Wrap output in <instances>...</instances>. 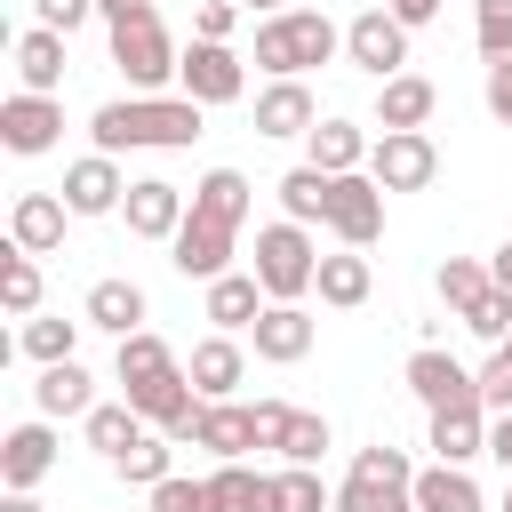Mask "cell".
<instances>
[{
  "label": "cell",
  "mask_w": 512,
  "mask_h": 512,
  "mask_svg": "<svg viewBox=\"0 0 512 512\" xmlns=\"http://www.w3.org/2000/svg\"><path fill=\"white\" fill-rule=\"evenodd\" d=\"M88 136H96V152H176V144H192L200 136V104L192 96H128V104H104L96 120H88Z\"/></svg>",
  "instance_id": "cell-1"
},
{
  "label": "cell",
  "mask_w": 512,
  "mask_h": 512,
  "mask_svg": "<svg viewBox=\"0 0 512 512\" xmlns=\"http://www.w3.org/2000/svg\"><path fill=\"white\" fill-rule=\"evenodd\" d=\"M344 48V32L320 16V8H288V16H264L256 24V64L272 72V80H304L312 64H328Z\"/></svg>",
  "instance_id": "cell-2"
},
{
  "label": "cell",
  "mask_w": 512,
  "mask_h": 512,
  "mask_svg": "<svg viewBox=\"0 0 512 512\" xmlns=\"http://www.w3.org/2000/svg\"><path fill=\"white\" fill-rule=\"evenodd\" d=\"M256 280H264V296L272 304H304L312 296V280H320V256H312V232L304 224H264L256 232V264H248Z\"/></svg>",
  "instance_id": "cell-3"
},
{
  "label": "cell",
  "mask_w": 512,
  "mask_h": 512,
  "mask_svg": "<svg viewBox=\"0 0 512 512\" xmlns=\"http://www.w3.org/2000/svg\"><path fill=\"white\" fill-rule=\"evenodd\" d=\"M336 512H416V472H408V456L400 448H360L352 456V472H344V488H336Z\"/></svg>",
  "instance_id": "cell-4"
},
{
  "label": "cell",
  "mask_w": 512,
  "mask_h": 512,
  "mask_svg": "<svg viewBox=\"0 0 512 512\" xmlns=\"http://www.w3.org/2000/svg\"><path fill=\"white\" fill-rule=\"evenodd\" d=\"M344 56L384 88V80H400V72H408V24H400L392 8H360V16L344 24Z\"/></svg>",
  "instance_id": "cell-5"
},
{
  "label": "cell",
  "mask_w": 512,
  "mask_h": 512,
  "mask_svg": "<svg viewBox=\"0 0 512 512\" xmlns=\"http://www.w3.org/2000/svg\"><path fill=\"white\" fill-rule=\"evenodd\" d=\"M112 64L128 72V88H160V80H176L184 56L160 16H128V24H112Z\"/></svg>",
  "instance_id": "cell-6"
},
{
  "label": "cell",
  "mask_w": 512,
  "mask_h": 512,
  "mask_svg": "<svg viewBox=\"0 0 512 512\" xmlns=\"http://www.w3.org/2000/svg\"><path fill=\"white\" fill-rule=\"evenodd\" d=\"M368 176H376L384 192H424V184L440 176V152H432V136H424V128H392V136H376Z\"/></svg>",
  "instance_id": "cell-7"
},
{
  "label": "cell",
  "mask_w": 512,
  "mask_h": 512,
  "mask_svg": "<svg viewBox=\"0 0 512 512\" xmlns=\"http://www.w3.org/2000/svg\"><path fill=\"white\" fill-rule=\"evenodd\" d=\"M408 392H416L432 416H448V408H480V376H472L464 360H448L440 344L408 352Z\"/></svg>",
  "instance_id": "cell-8"
},
{
  "label": "cell",
  "mask_w": 512,
  "mask_h": 512,
  "mask_svg": "<svg viewBox=\"0 0 512 512\" xmlns=\"http://www.w3.org/2000/svg\"><path fill=\"white\" fill-rule=\"evenodd\" d=\"M176 80H184V96L208 112V104H240V88H248V72H240V56L224 48V40H192L184 48V64H176Z\"/></svg>",
  "instance_id": "cell-9"
},
{
  "label": "cell",
  "mask_w": 512,
  "mask_h": 512,
  "mask_svg": "<svg viewBox=\"0 0 512 512\" xmlns=\"http://www.w3.org/2000/svg\"><path fill=\"white\" fill-rule=\"evenodd\" d=\"M168 248H176L168 264H176L184 280H224V272H232V248H240V224H216V216H200V208H192V216H184V232H176Z\"/></svg>",
  "instance_id": "cell-10"
},
{
  "label": "cell",
  "mask_w": 512,
  "mask_h": 512,
  "mask_svg": "<svg viewBox=\"0 0 512 512\" xmlns=\"http://www.w3.org/2000/svg\"><path fill=\"white\" fill-rule=\"evenodd\" d=\"M328 232L344 240V248H368L376 232H384V184L360 168V176H336V192H328Z\"/></svg>",
  "instance_id": "cell-11"
},
{
  "label": "cell",
  "mask_w": 512,
  "mask_h": 512,
  "mask_svg": "<svg viewBox=\"0 0 512 512\" xmlns=\"http://www.w3.org/2000/svg\"><path fill=\"white\" fill-rule=\"evenodd\" d=\"M256 448H280L288 464H320V448H328V416H312V408H280V400H256Z\"/></svg>",
  "instance_id": "cell-12"
},
{
  "label": "cell",
  "mask_w": 512,
  "mask_h": 512,
  "mask_svg": "<svg viewBox=\"0 0 512 512\" xmlns=\"http://www.w3.org/2000/svg\"><path fill=\"white\" fill-rule=\"evenodd\" d=\"M120 216H128V232H136V240H176L192 208H184V192H176L168 176H136V184H128V200H120Z\"/></svg>",
  "instance_id": "cell-13"
},
{
  "label": "cell",
  "mask_w": 512,
  "mask_h": 512,
  "mask_svg": "<svg viewBox=\"0 0 512 512\" xmlns=\"http://www.w3.org/2000/svg\"><path fill=\"white\" fill-rule=\"evenodd\" d=\"M56 136H64V104H56V96H24V88H16V96L0 104V144H8V152L32 160V152H48Z\"/></svg>",
  "instance_id": "cell-14"
},
{
  "label": "cell",
  "mask_w": 512,
  "mask_h": 512,
  "mask_svg": "<svg viewBox=\"0 0 512 512\" xmlns=\"http://www.w3.org/2000/svg\"><path fill=\"white\" fill-rule=\"evenodd\" d=\"M56 192H64V208H72V216H112V208L128 200V184H120V160H112V152H88V160H72Z\"/></svg>",
  "instance_id": "cell-15"
},
{
  "label": "cell",
  "mask_w": 512,
  "mask_h": 512,
  "mask_svg": "<svg viewBox=\"0 0 512 512\" xmlns=\"http://www.w3.org/2000/svg\"><path fill=\"white\" fill-rule=\"evenodd\" d=\"M312 128H320V104L304 80H272L256 96V136H312Z\"/></svg>",
  "instance_id": "cell-16"
},
{
  "label": "cell",
  "mask_w": 512,
  "mask_h": 512,
  "mask_svg": "<svg viewBox=\"0 0 512 512\" xmlns=\"http://www.w3.org/2000/svg\"><path fill=\"white\" fill-rule=\"evenodd\" d=\"M248 336H256V360L288 368V360L312 352V312H304V304H264V320H256Z\"/></svg>",
  "instance_id": "cell-17"
},
{
  "label": "cell",
  "mask_w": 512,
  "mask_h": 512,
  "mask_svg": "<svg viewBox=\"0 0 512 512\" xmlns=\"http://www.w3.org/2000/svg\"><path fill=\"white\" fill-rule=\"evenodd\" d=\"M192 448H208V456L240 464V456L256 448V408H240V400H208V408H200V432H192Z\"/></svg>",
  "instance_id": "cell-18"
},
{
  "label": "cell",
  "mask_w": 512,
  "mask_h": 512,
  "mask_svg": "<svg viewBox=\"0 0 512 512\" xmlns=\"http://www.w3.org/2000/svg\"><path fill=\"white\" fill-rule=\"evenodd\" d=\"M48 464H56V432H48V416H40V424H16V432L0 440V480H8V488H40Z\"/></svg>",
  "instance_id": "cell-19"
},
{
  "label": "cell",
  "mask_w": 512,
  "mask_h": 512,
  "mask_svg": "<svg viewBox=\"0 0 512 512\" xmlns=\"http://www.w3.org/2000/svg\"><path fill=\"white\" fill-rule=\"evenodd\" d=\"M64 192H24L16 200V216H8V232H16V248L24 256H48V248H64Z\"/></svg>",
  "instance_id": "cell-20"
},
{
  "label": "cell",
  "mask_w": 512,
  "mask_h": 512,
  "mask_svg": "<svg viewBox=\"0 0 512 512\" xmlns=\"http://www.w3.org/2000/svg\"><path fill=\"white\" fill-rule=\"evenodd\" d=\"M184 376L200 384V400H232V392H240V376H248V360H240V344H232V336H200V344H192V360H184Z\"/></svg>",
  "instance_id": "cell-21"
},
{
  "label": "cell",
  "mask_w": 512,
  "mask_h": 512,
  "mask_svg": "<svg viewBox=\"0 0 512 512\" xmlns=\"http://www.w3.org/2000/svg\"><path fill=\"white\" fill-rule=\"evenodd\" d=\"M16 80H24V96H56V88H64V32L32 24V32L16 40Z\"/></svg>",
  "instance_id": "cell-22"
},
{
  "label": "cell",
  "mask_w": 512,
  "mask_h": 512,
  "mask_svg": "<svg viewBox=\"0 0 512 512\" xmlns=\"http://www.w3.org/2000/svg\"><path fill=\"white\" fill-rule=\"evenodd\" d=\"M432 104H440V88H432L424 72H400V80L376 88V128H384V136H392V128H424Z\"/></svg>",
  "instance_id": "cell-23"
},
{
  "label": "cell",
  "mask_w": 512,
  "mask_h": 512,
  "mask_svg": "<svg viewBox=\"0 0 512 512\" xmlns=\"http://www.w3.org/2000/svg\"><path fill=\"white\" fill-rule=\"evenodd\" d=\"M264 304H272V296H264L256 272H224V280H208V320H216L224 336H232V328H256Z\"/></svg>",
  "instance_id": "cell-24"
},
{
  "label": "cell",
  "mask_w": 512,
  "mask_h": 512,
  "mask_svg": "<svg viewBox=\"0 0 512 512\" xmlns=\"http://www.w3.org/2000/svg\"><path fill=\"white\" fill-rule=\"evenodd\" d=\"M32 400H40V416L56 424V416H88V408H96V384H88V368H80V360H56V368H40Z\"/></svg>",
  "instance_id": "cell-25"
},
{
  "label": "cell",
  "mask_w": 512,
  "mask_h": 512,
  "mask_svg": "<svg viewBox=\"0 0 512 512\" xmlns=\"http://www.w3.org/2000/svg\"><path fill=\"white\" fill-rule=\"evenodd\" d=\"M368 152H376V144H368L352 120H320V128H312V168H320V176H360Z\"/></svg>",
  "instance_id": "cell-26"
},
{
  "label": "cell",
  "mask_w": 512,
  "mask_h": 512,
  "mask_svg": "<svg viewBox=\"0 0 512 512\" xmlns=\"http://www.w3.org/2000/svg\"><path fill=\"white\" fill-rule=\"evenodd\" d=\"M432 456H440V464L488 456V408H448V416H432Z\"/></svg>",
  "instance_id": "cell-27"
},
{
  "label": "cell",
  "mask_w": 512,
  "mask_h": 512,
  "mask_svg": "<svg viewBox=\"0 0 512 512\" xmlns=\"http://www.w3.org/2000/svg\"><path fill=\"white\" fill-rule=\"evenodd\" d=\"M88 328L136 336V328H144V288H136V280H96V288H88Z\"/></svg>",
  "instance_id": "cell-28"
},
{
  "label": "cell",
  "mask_w": 512,
  "mask_h": 512,
  "mask_svg": "<svg viewBox=\"0 0 512 512\" xmlns=\"http://www.w3.org/2000/svg\"><path fill=\"white\" fill-rule=\"evenodd\" d=\"M416 512H488V504L464 464H432V472H416Z\"/></svg>",
  "instance_id": "cell-29"
},
{
  "label": "cell",
  "mask_w": 512,
  "mask_h": 512,
  "mask_svg": "<svg viewBox=\"0 0 512 512\" xmlns=\"http://www.w3.org/2000/svg\"><path fill=\"white\" fill-rule=\"evenodd\" d=\"M312 288H320V304L352 312V304H368V288H376V280H368V256H360V248H344V256H320V280H312Z\"/></svg>",
  "instance_id": "cell-30"
},
{
  "label": "cell",
  "mask_w": 512,
  "mask_h": 512,
  "mask_svg": "<svg viewBox=\"0 0 512 512\" xmlns=\"http://www.w3.org/2000/svg\"><path fill=\"white\" fill-rule=\"evenodd\" d=\"M328 192H336V176H320L312 160L288 168V176H280V208H288V224H328Z\"/></svg>",
  "instance_id": "cell-31"
},
{
  "label": "cell",
  "mask_w": 512,
  "mask_h": 512,
  "mask_svg": "<svg viewBox=\"0 0 512 512\" xmlns=\"http://www.w3.org/2000/svg\"><path fill=\"white\" fill-rule=\"evenodd\" d=\"M192 208L216 216V224H248V176H240V168H208V176L192 184Z\"/></svg>",
  "instance_id": "cell-32"
},
{
  "label": "cell",
  "mask_w": 512,
  "mask_h": 512,
  "mask_svg": "<svg viewBox=\"0 0 512 512\" xmlns=\"http://www.w3.org/2000/svg\"><path fill=\"white\" fill-rule=\"evenodd\" d=\"M80 424H88V448H96V456H112V464L144 440V416H136V408H88Z\"/></svg>",
  "instance_id": "cell-33"
},
{
  "label": "cell",
  "mask_w": 512,
  "mask_h": 512,
  "mask_svg": "<svg viewBox=\"0 0 512 512\" xmlns=\"http://www.w3.org/2000/svg\"><path fill=\"white\" fill-rule=\"evenodd\" d=\"M216 496H224V512H280V480H264L248 464H224L216 472Z\"/></svg>",
  "instance_id": "cell-34"
},
{
  "label": "cell",
  "mask_w": 512,
  "mask_h": 512,
  "mask_svg": "<svg viewBox=\"0 0 512 512\" xmlns=\"http://www.w3.org/2000/svg\"><path fill=\"white\" fill-rule=\"evenodd\" d=\"M488 288H496V280H488V264H472V256H448V264H440V304H448L456 320H464Z\"/></svg>",
  "instance_id": "cell-35"
},
{
  "label": "cell",
  "mask_w": 512,
  "mask_h": 512,
  "mask_svg": "<svg viewBox=\"0 0 512 512\" xmlns=\"http://www.w3.org/2000/svg\"><path fill=\"white\" fill-rule=\"evenodd\" d=\"M0 304H8L16 320H32V312H40V264H32L24 248H8V256H0Z\"/></svg>",
  "instance_id": "cell-36"
},
{
  "label": "cell",
  "mask_w": 512,
  "mask_h": 512,
  "mask_svg": "<svg viewBox=\"0 0 512 512\" xmlns=\"http://www.w3.org/2000/svg\"><path fill=\"white\" fill-rule=\"evenodd\" d=\"M72 344H80V320H56V312H32V320H24V352H32L40 368L72 360Z\"/></svg>",
  "instance_id": "cell-37"
},
{
  "label": "cell",
  "mask_w": 512,
  "mask_h": 512,
  "mask_svg": "<svg viewBox=\"0 0 512 512\" xmlns=\"http://www.w3.org/2000/svg\"><path fill=\"white\" fill-rule=\"evenodd\" d=\"M168 368H176V352H168L152 328L120 336V384H144V376H168Z\"/></svg>",
  "instance_id": "cell-38"
},
{
  "label": "cell",
  "mask_w": 512,
  "mask_h": 512,
  "mask_svg": "<svg viewBox=\"0 0 512 512\" xmlns=\"http://www.w3.org/2000/svg\"><path fill=\"white\" fill-rule=\"evenodd\" d=\"M112 472H120V480H136V488H160V480H176V472H168V432H144V440H136V448H128Z\"/></svg>",
  "instance_id": "cell-39"
},
{
  "label": "cell",
  "mask_w": 512,
  "mask_h": 512,
  "mask_svg": "<svg viewBox=\"0 0 512 512\" xmlns=\"http://www.w3.org/2000/svg\"><path fill=\"white\" fill-rule=\"evenodd\" d=\"M472 40H480V56H488V64H512V0H480Z\"/></svg>",
  "instance_id": "cell-40"
},
{
  "label": "cell",
  "mask_w": 512,
  "mask_h": 512,
  "mask_svg": "<svg viewBox=\"0 0 512 512\" xmlns=\"http://www.w3.org/2000/svg\"><path fill=\"white\" fill-rule=\"evenodd\" d=\"M280 512H336V496L320 488L312 464H288V472H280Z\"/></svg>",
  "instance_id": "cell-41"
},
{
  "label": "cell",
  "mask_w": 512,
  "mask_h": 512,
  "mask_svg": "<svg viewBox=\"0 0 512 512\" xmlns=\"http://www.w3.org/2000/svg\"><path fill=\"white\" fill-rule=\"evenodd\" d=\"M152 512H224V496H216V480H160Z\"/></svg>",
  "instance_id": "cell-42"
},
{
  "label": "cell",
  "mask_w": 512,
  "mask_h": 512,
  "mask_svg": "<svg viewBox=\"0 0 512 512\" xmlns=\"http://www.w3.org/2000/svg\"><path fill=\"white\" fill-rule=\"evenodd\" d=\"M464 328H472V336H488V344H504V336H512V296H504V288H488V296L464 312Z\"/></svg>",
  "instance_id": "cell-43"
},
{
  "label": "cell",
  "mask_w": 512,
  "mask_h": 512,
  "mask_svg": "<svg viewBox=\"0 0 512 512\" xmlns=\"http://www.w3.org/2000/svg\"><path fill=\"white\" fill-rule=\"evenodd\" d=\"M480 408H488V416H512V352H504V344H496L488 368H480Z\"/></svg>",
  "instance_id": "cell-44"
},
{
  "label": "cell",
  "mask_w": 512,
  "mask_h": 512,
  "mask_svg": "<svg viewBox=\"0 0 512 512\" xmlns=\"http://www.w3.org/2000/svg\"><path fill=\"white\" fill-rule=\"evenodd\" d=\"M32 8H40V24H48V32H64V40L96 16V0H32Z\"/></svg>",
  "instance_id": "cell-45"
},
{
  "label": "cell",
  "mask_w": 512,
  "mask_h": 512,
  "mask_svg": "<svg viewBox=\"0 0 512 512\" xmlns=\"http://www.w3.org/2000/svg\"><path fill=\"white\" fill-rule=\"evenodd\" d=\"M232 24H240L232 0H200V16H192V32H200V40H224V48H232Z\"/></svg>",
  "instance_id": "cell-46"
},
{
  "label": "cell",
  "mask_w": 512,
  "mask_h": 512,
  "mask_svg": "<svg viewBox=\"0 0 512 512\" xmlns=\"http://www.w3.org/2000/svg\"><path fill=\"white\" fill-rule=\"evenodd\" d=\"M488 112L512 128V64H488Z\"/></svg>",
  "instance_id": "cell-47"
},
{
  "label": "cell",
  "mask_w": 512,
  "mask_h": 512,
  "mask_svg": "<svg viewBox=\"0 0 512 512\" xmlns=\"http://www.w3.org/2000/svg\"><path fill=\"white\" fill-rule=\"evenodd\" d=\"M440 8H448V0H392V16H400V24H408V32H416V24H432V16H440Z\"/></svg>",
  "instance_id": "cell-48"
},
{
  "label": "cell",
  "mask_w": 512,
  "mask_h": 512,
  "mask_svg": "<svg viewBox=\"0 0 512 512\" xmlns=\"http://www.w3.org/2000/svg\"><path fill=\"white\" fill-rule=\"evenodd\" d=\"M104 24H128V16H152V0H96Z\"/></svg>",
  "instance_id": "cell-49"
},
{
  "label": "cell",
  "mask_w": 512,
  "mask_h": 512,
  "mask_svg": "<svg viewBox=\"0 0 512 512\" xmlns=\"http://www.w3.org/2000/svg\"><path fill=\"white\" fill-rule=\"evenodd\" d=\"M488 456L512 472V416H496V424H488Z\"/></svg>",
  "instance_id": "cell-50"
},
{
  "label": "cell",
  "mask_w": 512,
  "mask_h": 512,
  "mask_svg": "<svg viewBox=\"0 0 512 512\" xmlns=\"http://www.w3.org/2000/svg\"><path fill=\"white\" fill-rule=\"evenodd\" d=\"M488 280H496V288H504V296H512V240H504V248H496V264H488Z\"/></svg>",
  "instance_id": "cell-51"
},
{
  "label": "cell",
  "mask_w": 512,
  "mask_h": 512,
  "mask_svg": "<svg viewBox=\"0 0 512 512\" xmlns=\"http://www.w3.org/2000/svg\"><path fill=\"white\" fill-rule=\"evenodd\" d=\"M0 512H40V504H32V488H8V504H0Z\"/></svg>",
  "instance_id": "cell-52"
},
{
  "label": "cell",
  "mask_w": 512,
  "mask_h": 512,
  "mask_svg": "<svg viewBox=\"0 0 512 512\" xmlns=\"http://www.w3.org/2000/svg\"><path fill=\"white\" fill-rule=\"evenodd\" d=\"M248 8H272V16H288V0H248Z\"/></svg>",
  "instance_id": "cell-53"
},
{
  "label": "cell",
  "mask_w": 512,
  "mask_h": 512,
  "mask_svg": "<svg viewBox=\"0 0 512 512\" xmlns=\"http://www.w3.org/2000/svg\"><path fill=\"white\" fill-rule=\"evenodd\" d=\"M496 512H512V480H504V504H496Z\"/></svg>",
  "instance_id": "cell-54"
},
{
  "label": "cell",
  "mask_w": 512,
  "mask_h": 512,
  "mask_svg": "<svg viewBox=\"0 0 512 512\" xmlns=\"http://www.w3.org/2000/svg\"><path fill=\"white\" fill-rule=\"evenodd\" d=\"M504 352H512V336H504Z\"/></svg>",
  "instance_id": "cell-55"
}]
</instances>
